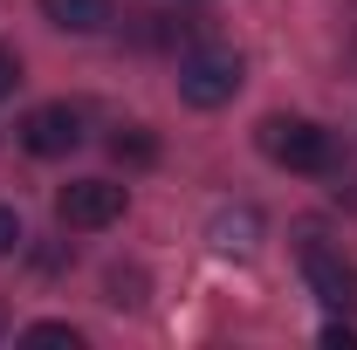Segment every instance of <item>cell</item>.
I'll return each mask as SVG.
<instances>
[{"instance_id": "obj_1", "label": "cell", "mask_w": 357, "mask_h": 350, "mask_svg": "<svg viewBox=\"0 0 357 350\" xmlns=\"http://www.w3.org/2000/svg\"><path fill=\"white\" fill-rule=\"evenodd\" d=\"M261 151L289 172H344V144L310 117H261Z\"/></svg>"}, {"instance_id": "obj_2", "label": "cell", "mask_w": 357, "mask_h": 350, "mask_svg": "<svg viewBox=\"0 0 357 350\" xmlns=\"http://www.w3.org/2000/svg\"><path fill=\"white\" fill-rule=\"evenodd\" d=\"M234 89H241V55L234 48L199 42L178 55V96L192 110H220V103H234Z\"/></svg>"}, {"instance_id": "obj_3", "label": "cell", "mask_w": 357, "mask_h": 350, "mask_svg": "<svg viewBox=\"0 0 357 350\" xmlns=\"http://www.w3.org/2000/svg\"><path fill=\"white\" fill-rule=\"evenodd\" d=\"M117 213H124V185H110V178H69L55 192V220L76 227V234H96V227H110Z\"/></svg>"}, {"instance_id": "obj_4", "label": "cell", "mask_w": 357, "mask_h": 350, "mask_svg": "<svg viewBox=\"0 0 357 350\" xmlns=\"http://www.w3.org/2000/svg\"><path fill=\"white\" fill-rule=\"evenodd\" d=\"M21 144H28L35 158H62V151H76V144H83V110H76V103H42V110H28Z\"/></svg>"}, {"instance_id": "obj_5", "label": "cell", "mask_w": 357, "mask_h": 350, "mask_svg": "<svg viewBox=\"0 0 357 350\" xmlns=\"http://www.w3.org/2000/svg\"><path fill=\"white\" fill-rule=\"evenodd\" d=\"M303 275H310V289H316V303H323V309H344V316L357 309V268L344 261V254L310 248V254H303Z\"/></svg>"}, {"instance_id": "obj_6", "label": "cell", "mask_w": 357, "mask_h": 350, "mask_svg": "<svg viewBox=\"0 0 357 350\" xmlns=\"http://www.w3.org/2000/svg\"><path fill=\"white\" fill-rule=\"evenodd\" d=\"M42 14L62 35H96V28L117 21V0H42Z\"/></svg>"}, {"instance_id": "obj_7", "label": "cell", "mask_w": 357, "mask_h": 350, "mask_svg": "<svg viewBox=\"0 0 357 350\" xmlns=\"http://www.w3.org/2000/svg\"><path fill=\"white\" fill-rule=\"evenodd\" d=\"M255 241H261V213H255V206L213 213V248H220V254H255Z\"/></svg>"}, {"instance_id": "obj_8", "label": "cell", "mask_w": 357, "mask_h": 350, "mask_svg": "<svg viewBox=\"0 0 357 350\" xmlns=\"http://www.w3.org/2000/svg\"><path fill=\"white\" fill-rule=\"evenodd\" d=\"M110 158H117V165H151V158H158V137L144 131V124H124V131L110 137Z\"/></svg>"}, {"instance_id": "obj_9", "label": "cell", "mask_w": 357, "mask_h": 350, "mask_svg": "<svg viewBox=\"0 0 357 350\" xmlns=\"http://www.w3.org/2000/svg\"><path fill=\"white\" fill-rule=\"evenodd\" d=\"M103 289H110V296H103L110 309H144V289H151V282H144V268H110Z\"/></svg>"}, {"instance_id": "obj_10", "label": "cell", "mask_w": 357, "mask_h": 350, "mask_svg": "<svg viewBox=\"0 0 357 350\" xmlns=\"http://www.w3.org/2000/svg\"><path fill=\"white\" fill-rule=\"evenodd\" d=\"M28 337H35V344H83V337H76V330H69V323H35V330H28Z\"/></svg>"}, {"instance_id": "obj_11", "label": "cell", "mask_w": 357, "mask_h": 350, "mask_svg": "<svg viewBox=\"0 0 357 350\" xmlns=\"http://www.w3.org/2000/svg\"><path fill=\"white\" fill-rule=\"evenodd\" d=\"M14 89H21V55L0 48V96H14Z\"/></svg>"}, {"instance_id": "obj_12", "label": "cell", "mask_w": 357, "mask_h": 350, "mask_svg": "<svg viewBox=\"0 0 357 350\" xmlns=\"http://www.w3.org/2000/svg\"><path fill=\"white\" fill-rule=\"evenodd\" d=\"M14 248H21V213L0 206V254H14Z\"/></svg>"}, {"instance_id": "obj_13", "label": "cell", "mask_w": 357, "mask_h": 350, "mask_svg": "<svg viewBox=\"0 0 357 350\" xmlns=\"http://www.w3.org/2000/svg\"><path fill=\"white\" fill-rule=\"evenodd\" d=\"M323 344H330V350H357V330H351V323H330Z\"/></svg>"}, {"instance_id": "obj_14", "label": "cell", "mask_w": 357, "mask_h": 350, "mask_svg": "<svg viewBox=\"0 0 357 350\" xmlns=\"http://www.w3.org/2000/svg\"><path fill=\"white\" fill-rule=\"evenodd\" d=\"M0 337H7V316H0Z\"/></svg>"}]
</instances>
